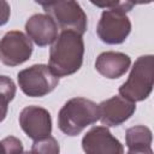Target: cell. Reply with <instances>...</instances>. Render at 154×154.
I'll list each match as a JSON object with an SVG mask.
<instances>
[{
  "label": "cell",
  "mask_w": 154,
  "mask_h": 154,
  "mask_svg": "<svg viewBox=\"0 0 154 154\" xmlns=\"http://www.w3.org/2000/svg\"><path fill=\"white\" fill-rule=\"evenodd\" d=\"M23 144L19 138L7 136L0 141V154H22Z\"/></svg>",
  "instance_id": "obj_16"
},
{
  "label": "cell",
  "mask_w": 154,
  "mask_h": 154,
  "mask_svg": "<svg viewBox=\"0 0 154 154\" xmlns=\"http://www.w3.org/2000/svg\"><path fill=\"white\" fill-rule=\"evenodd\" d=\"M94 5L106 8L101 13L97 23L96 32L99 38L107 45L123 43L131 31V22L125 14L134 6L130 1H113V2H93Z\"/></svg>",
  "instance_id": "obj_2"
},
{
  "label": "cell",
  "mask_w": 154,
  "mask_h": 154,
  "mask_svg": "<svg viewBox=\"0 0 154 154\" xmlns=\"http://www.w3.org/2000/svg\"><path fill=\"white\" fill-rule=\"evenodd\" d=\"M17 79L22 91L31 97H42L59 84V78L43 64H36L19 71Z\"/></svg>",
  "instance_id": "obj_5"
},
{
  "label": "cell",
  "mask_w": 154,
  "mask_h": 154,
  "mask_svg": "<svg viewBox=\"0 0 154 154\" xmlns=\"http://www.w3.org/2000/svg\"><path fill=\"white\" fill-rule=\"evenodd\" d=\"M153 135L149 128L144 125H135L126 130L125 142L129 149H148L152 148Z\"/></svg>",
  "instance_id": "obj_13"
},
{
  "label": "cell",
  "mask_w": 154,
  "mask_h": 154,
  "mask_svg": "<svg viewBox=\"0 0 154 154\" xmlns=\"http://www.w3.org/2000/svg\"><path fill=\"white\" fill-rule=\"evenodd\" d=\"M63 31L71 30L83 35L87 30V14L76 1L38 2Z\"/></svg>",
  "instance_id": "obj_6"
},
{
  "label": "cell",
  "mask_w": 154,
  "mask_h": 154,
  "mask_svg": "<svg viewBox=\"0 0 154 154\" xmlns=\"http://www.w3.org/2000/svg\"><path fill=\"white\" fill-rule=\"evenodd\" d=\"M22 154H31V153H30V152H23Z\"/></svg>",
  "instance_id": "obj_19"
},
{
  "label": "cell",
  "mask_w": 154,
  "mask_h": 154,
  "mask_svg": "<svg viewBox=\"0 0 154 154\" xmlns=\"http://www.w3.org/2000/svg\"><path fill=\"white\" fill-rule=\"evenodd\" d=\"M19 125L31 140H41L51 136L52 118L46 108L38 106H28L19 114Z\"/></svg>",
  "instance_id": "obj_8"
},
{
  "label": "cell",
  "mask_w": 154,
  "mask_h": 154,
  "mask_svg": "<svg viewBox=\"0 0 154 154\" xmlns=\"http://www.w3.org/2000/svg\"><path fill=\"white\" fill-rule=\"evenodd\" d=\"M11 14V8L7 1L0 0V26L6 24Z\"/></svg>",
  "instance_id": "obj_17"
},
{
  "label": "cell",
  "mask_w": 154,
  "mask_h": 154,
  "mask_svg": "<svg viewBox=\"0 0 154 154\" xmlns=\"http://www.w3.org/2000/svg\"><path fill=\"white\" fill-rule=\"evenodd\" d=\"M131 59L128 54L122 52H102L99 54L95 61L96 71L109 79H116L122 77L130 67Z\"/></svg>",
  "instance_id": "obj_12"
},
{
  "label": "cell",
  "mask_w": 154,
  "mask_h": 154,
  "mask_svg": "<svg viewBox=\"0 0 154 154\" xmlns=\"http://www.w3.org/2000/svg\"><path fill=\"white\" fill-rule=\"evenodd\" d=\"M31 154H59L60 147L53 136H47L41 140L34 141L31 146Z\"/></svg>",
  "instance_id": "obj_14"
},
{
  "label": "cell",
  "mask_w": 154,
  "mask_h": 154,
  "mask_svg": "<svg viewBox=\"0 0 154 154\" xmlns=\"http://www.w3.org/2000/svg\"><path fill=\"white\" fill-rule=\"evenodd\" d=\"M85 154H124L123 144L107 126H94L82 138Z\"/></svg>",
  "instance_id": "obj_9"
},
{
  "label": "cell",
  "mask_w": 154,
  "mask_h": 154,
  "mask_svg": "<svg viewBox=\"0 0 154 154\" xmlns=\"http://www.w3.org/2000/svg\"><path fill=\"white\" fill-rule=\"evenodd\" d=\"M126 154H153V149H129Z\"/></svg>",
  "instance_id": "obj_18"
},
{
  "label": "cell",
  "mask_w": 154,
  "mask_h": 154,
  "mask_svg": "<svg viewBox=\"0 0 154 154\" xmlns=\"http://www.w3.org/2000/svg\"><path fill=\"white\" fill-rule=\"evenodd\" d=\"M16 95V84L7 76H0V105L8 107Z\"/></svg>",
  "instance_id": "obj_15"
},
{
  "label": "cell",
  "mask_w": 154,
  "mask_h": 154,
  "mask_svg": "<svg viewBox=\"0 0 154 154\" xmlns=\"http://www.w3.org/2000/svg\"><path fill=\"white\" fill-rule=\"evenodd\" d=\"M32 53L30 38L19 30L7 31L0 40V61L6 66L25 63Z\"/></svg>",
  "instance_id": "obj_7"
},
{
  "label": "cell",
  "mask_w": 154,
  "mask_h": 154,
  "mask_svg": "<svg viewBox=\"0 0 154 154\" xmlns=\"http://www.w3.org/2000/svg\"><path fill=\"white\" fill-rule=\"evenodd\" d=\"M153 55H141L135 61L128 79L119 87V95L131 102L143 101L150 95L153 90Z\"/></svg>",
  "instance_id": "obj_4"
},
{
  "label": "cell",
  "mask_w": 154,
  "mask_h": 154,
  "mask_svg": "<svg viewBox=\"0 0 154 154\" xmlns=\"http://www.w3.org/2000/svg\"><path fill=\"white\" fill-rule=\"evenodd\" d=\"M100 119L99 105L84 97L70 99L58 114V126L67 136L79 135L87 126Z\"/></svg>",
  "instance_id": "obj_3"
},
{
  "label": "cell",
  "mask_w": 154,
  "mask_h": 154,
  "mask_svg": "<svg viewBox=\"0 0 154 154\" xmlns=\"http://www.w3.org/2000/svg\"><path fill=\"white\" fill-rule=\"evenodd\" d=\"M83 55L84 42L82 35L71 30L61 31L49 51L48 67L58 78L73 75L81 69Z\"/></svg>",
  "instance_id": "obj_1"
},
{
  "label": "cell",
  "mask_w": 154,
  "mask_h": 154,
  "mask_svg": "<svg viewBox=\"0 0 154 154\" xmlns=\"http://www.w3.org/2000/svg\"><path fill=\"white\" fill-rule=\"evenodd\" d=\"M99 109L102 125L118 126L134 114L136 111V105L120 95H114L102 101L99 105Z\"/></svg>",
  "instance_id": "obj_10"
},
{
  "label": "cell",
  "mask_w": 154,
  "mask_h": 154,
  "mask_svg": "<svg viewBox=\"0 0 154 154\" xmlns=\"http://www.w3.org/2000/svg\"><path fill=\"white\" fill-rule=\"evenodd\" d=\"M26 36L40 47L54 43L58 38V25L54 19L46 13H36L25 23Z\"/></svg>",
  "instance_id": "obj_11"
}]
</instances>
